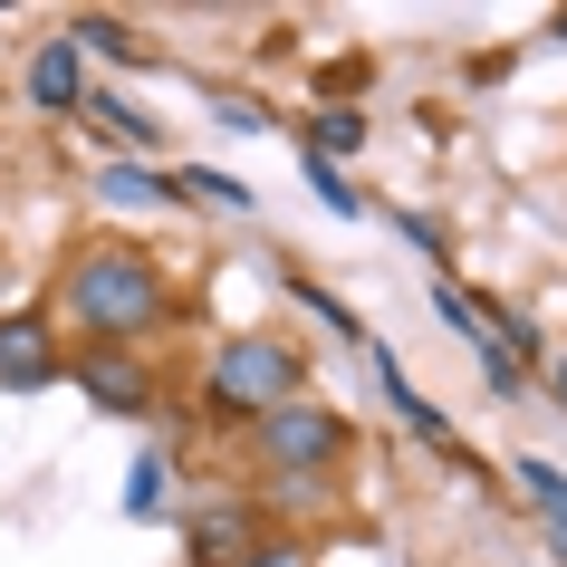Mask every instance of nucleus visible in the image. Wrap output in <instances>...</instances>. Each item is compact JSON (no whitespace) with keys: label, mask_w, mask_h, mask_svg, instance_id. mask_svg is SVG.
I'll use <instances>...</instances> for the list:
<instances>
[{"label":"nucleus","mask_w":567,"mask_h":567,"mask_svg":"<svg viewBox=\"0 0 567 567\" xmlns=\"http://www.w3.org/2000/svg\"><path fill=\"white\" fill-rule=\"evenodd\" d=\"M68 318L87 337H106V347H125V337L164 328V308H174V289H164V269L135 250V240H96V250H78L68 260Z\"/></svg>","instance_id":"f257e3e1"},{"label":"nucleus","mask_w":567,"mask_h":567,"mask_svg":"<svg viewBox=\"0 0 567 567\" xmlns=\"http://www.w3.org/2000/svg\"><path fill=\"white\" fill-rule=\"evenodd\" d=\"M212 116L231 125V135H260V125H269V106H260V96H240V87H221V96H212Z\"/></svg>","instance_id":"f3484780"},{"label":"nucleus","mask_w":567,"mask_h":567,"mask_svg":"<svg viewBox=\"0 0 567 567\" xmlns=\"http://www.w3.org/2000/svg\"><path fill=\"white\" fill-rule=\"evenodd\" d=\"M96 193H106V203H174V174H154V164H135V154H125V164H106V174H96Z\"/></svg>","instance_id":"9d476101"},{"label":"nucleus","mask_w":567,"mask_h":567,"mask_svg":"<svg viewBox=\"0 0 567 567\" xmlns=\"http://www.w3.org/2000/svg\"><path fill=\"white\" fill-rule=\"evenodd\" d=\"M68 39H78V49H106V59H145V39L125 30V20H106V10H87V20H68Z\"/></svg>","instance_id":"ddd939ff"},{"label":"nucleus","mask_w":567,"mask_h":567,"mask_svg":"<svg viewBox=\"0 0 567 567\" xmlns=\"http://www.w3.org/2000/svg\"><path fill=\"white\" fill-rule=\"evenodd\" d=\"M548 385H558V404H567V365H558V375H548Z\"/></svg>","instance_id":"aec40b11"},{"label":"nucleus","mask_w":567,"mask_h":567,"mask_svg":"<svg viewBox=\"0 0 567 567\" xmlns=\"http://www.w3.org/2000/svg\"><path fill=\"white\" fill-rule=\"evenodd\" d=\"M250 567H308V548H250Z\"/></svg>","instance_id":"a211bd4d"},{"label":"nucleus","mask_w":567,"mask_h":567,"mask_svg":"<svg viewBox=\"0 0 567 567\" xmlns=\"http://www.w3.org/2000/svg\"><path fill=\"white\" fill-rule=\"evenodd\" d=\"M308 193H318L337 221H357V212H365V193H347V174H337V164H318V154H308Z\"/></svg>","instance_id":"2eb2a0df"},{"label":"nucleus","mask_w":567,"mask_h":567,"mask_svg":"<svg viewBox=\"0 0 567 567\" xmlns=\"http://www.w3.org/2000/svg\"><path fill=\"white\" fill-rule=\"evenodd\" d=\"M125 519H164V452H135V472H125Z\"/></svg>","instance_id":"4468645a"},{"label":"nucleus","mask_w":567,"mask_h":567,"mask_svg":"<svg viewBox=\"0 0 567 567\" xmlns=\"http://www.w3.org/2000/svg\"><path fill=\"white\" fill-rule=\"evenodd\" d=\"M250 443H260L269 472H328L337 452H347V423H337L328 404H299V394H289V404H269V414L250 423Z\"/></svg>","instance_id":"7ed1b4c3"},{"label":"nucleus","mask_w":567,"mask_h":567,"mask_svg":"<svg viewBox=\"0 0 567 567\" xmlns=\"http://www.w3.org/2000/svg\"><path fill=\"white\" fill-rule=\"evenodd\" d=\"M519 491H529V509H538V529H548V548L567 558V472L529 452V462H519Z\"/></svg>","instance_id":"6e6552de"},{"label":"nucleus","mask_w":567,"mask_h":567,"mask_svg":"<svg viewBox=\"0 0 567 567\" xmlns=\"http://www.w3.org/2000/svg\"><path fill=\"white\" fill-rule=\"evenodd\" d=\"M87 116L106 125L116 145H135V154H154V135H164V125H154L145 106H135V96H116V87H87Z\"/></svg>","instance_id":"1a4fd4ad"},{"label":"nucleus","mask_w":567,"mask_h":567,"mask_svg":"<svg viewBox=\"0 0 567 567\" xmlns=\"http://www.w3.org/2000/svg\"><path fill=\"white\" fill-rule=\"evenodd\" d=\"M174 203H212V212H250V183H240V174H212V164H183V174H174Z\"/></svg>","instance_id":"9b49d317"},{"label":"nucleus","mask_w":567,"mask_h":567,"mask_svg":"<svg viewBox=\"0 0 567 567\" xmlns=\"http://www.w3.org/2000/svg\"><path fill=\"white\" fill-rule=\"evenodd\" d=\"M357 145H365V116H357V106H318V125H308V154H318V164H347Z\"/></svg>","instance_id":"f8f14e48"},{"label":"nucleus","mask_w":567,"mask_h":567,"mask_svg":"<svg viewBox=\"0 0 567 567\" xmlns=\"http://www.w3.org/2000/svg\"><path fill=\"white\" fill-rule=\"evenodd\" d=\"M250 548H260V538H250V509L240 501H221V509L193 519V567H250Z\"/></svg>","instance_id":"423d86ee"},{"label":"nucleus","mask_w":567,"mask_h":567,"mask_svg":"<svg viewBox=\"0 0 567 567\" xmlns=\"http://www.w3.org/2000/svg\"><path fill=\"white\" fill-rule=\"evenodd\" d=\"M548 39H567V10H558V20H548Z\"/></svg>","instance_id":"6ab92c4d"},{"label":"nucleus","mask_w":567,"mask_h":567,"mask_svg":"<svg viewBox=\"0 0 567 567\" xmlns=\"http://www.w3.org/2000/svg\"><path fill=\"white\" fill-rule=\"evenodd\" d=\"M299 375H308L299 347H279V337H231V347H212L203 394L221 404V414H250V423H260L269 404H289V394H299Z\"/></svg>","instance_id":"f03ea898"},{"label":"nucleus","mask_w":567,"mask_h":567,"mask_svg":"<svg viewBox=\"0 0 567 567\" xmlns=\"http://www.w3.org/2000/svg\"><path fill=\"white\" fill-rule=\"evenodd\" d=\"M433 318H443V328H462V337H472V347H491V328H481V308L462 299L452 279H433Z\"/></svg>","instance_id":"dca6fc26"},{"label":"nucleus","mask_w":567,"mask_h":567,"mask_svg":"<svg viewBox=\"0 0 567 567\" xmlns=\"http://www.w3.org/2000/svg\"><path fill=\"white\" fill-rule=\"evenodd\" d=\"M30 96L49 106V116H68V106H87V68H78V39H49L30 59Z\"/></svg>","instance_id":"0eeeda50"},{"label":"nucleus","mask_w":567,"mask_h":567,"mask_svg":"<svg viewBox=\"0 0 567 567\" xmlns=\"http://www.w3.org/2000/svg\"><path fill=\"white\" fill-rule=\"evenodd\" d=\"M59 375V347H49V318H0V385L30 394Z\"/></svg>","instance_id":"39448f33"},{"label":"nucleus","mask_w":567,"mask_h":567,"mask_svg":"<svg viewBox=\"0 0 567 567\" xmlns=\"http://www.w3.org/2000/svg\"><path fill=\"white\" fill-rule=\"evenodd\" d=\"M68 375H78V394H87V404H106V414H145V404H154V375L125 357V347H78V357H68Z\"/></svg>","instance_id":"20e7f679"}]
</instances>
